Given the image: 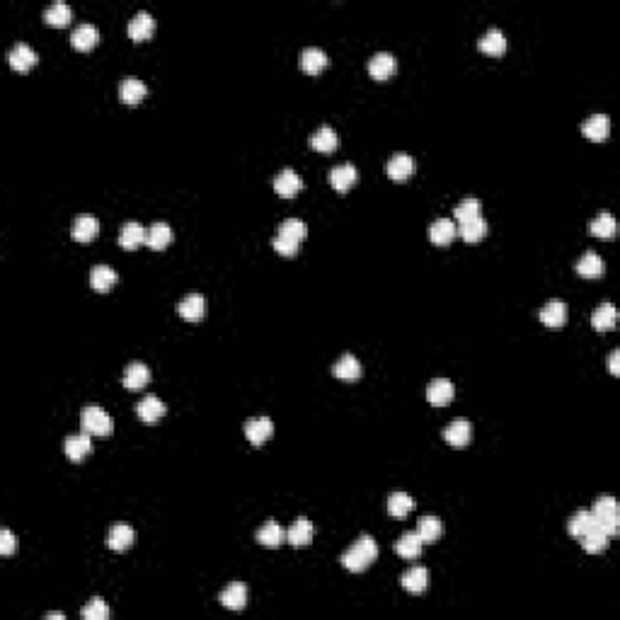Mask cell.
<instances>
[{"label":"cell","instance_id":"13","mask_svg":"<svg viewBox=\"0 0 620 620\" xmlns=\"http://www.w3.org/2000/svg\"><path fill=\"white\" fill-rule=\"evenodd\" d=\"M148 380H150V371L146 364L134 362V364L126 366V371H124V388L126 390H134V393L136 390H144L146 385H148Z\"/></svg>","mask_w":620,"mask_h":620},{"label":"cell","instance_id":"18","mask_svg":"<svg viewBox=\"0 0 620 620\" xmlns=\"http://www.w3.org/2000/svg\"><path fill=\"white\" fill-rule=\"evenodd\" d=\"M98 42H100V34H98V27H93V24H78V29L70 34V44H73V49H78V52H93V49L98 47Z\"/></svg>","mask_w":620,"mask_h":620},{"label":"cell","instance_id":"37","mask_svg":"<svg viewBox=\"0 0 620 620\" xmlns=\"http://www.w3.org/2000/svg\"><path fill=\"white\" fill-rule=\"evenodd\" d=\"M332 373L342 380H357L359 375H362V364H359V359L354 357V354H344V357L332 366Z\"/></svg>","mask_w":620,"mask_h":620},{"label":"cell","instance_id":"41","mask_svg":"<svg viewBox=\"0 0 620 620\" xmlns=\"http://www.w3.org/2000/svg\"><path fill=\"white\" fill-rule=\"evenodd\" d=\"M458 235L463 238L465 242H477V240H482V238L487 235V221H485V218H482V216H477V218H472V221L460 223Z\"/></svg>","mask_w":620,"mask_h":620},{"label":"cell","instance_id":"47","mask_svg":"<svg viewBox=\"0 0 620 620\" xmlns=\"http://www.w3.org/2000/svg\"><path fill=\"white\" fill-rule=\"evenodd\" d=\"M83 618L85 620H107L109 618V608L102 598H93L88 606L83 608Z\"/></svg>","mask_w":620,"mask_h":620},{"label":"cell","instance_id":"30","mask_svg":"<svg viewBox=\"0 0 620 620\" xmlns=\"http://www.w3.org/2000/svg\"><path fill=\"white\" fill-rule=\"evenodd\" d=\"M146 93H148V88H146V83H141L139 78H126L121 80L119 85V98L121 102L126 104H139L141 100L146 98Z\"/></svg>","mask_w":620,"mask_h":620},{"label":"cell","instance_id":"8","mask_svg":"<svg viewBox=\"0 0 620 620\" xmlns=\"http://www.w3.org/2000/svg\"><path fill=\"white\" fill-rule=\"evenodd\" d=\"M272 434H274V424L267 417H255V419L245 421V436L252 446H262Z\"/></svg>","mask_w":620,"mask_h":620},{"label":"cell","instance_id":"21","mask_svg":"<svg viewBox=\"0 0 620 620\" xmlns=\"http://www.w3.org/2000/svg\"><path fill=\"white\" fill-rule=\"evenodd\" d=\"M456 235H458V228H456V223L451 221V218H439V221H434L429 228L431 242H434V245H441V247L449 245Z\"/></svg>","mask_w":620,"mask_h":620},{"label":"cell","instance_id":"15","mask_svg":"<svg viewBox=\"0 0 620 620\" xmlns=\"http://www.w3.org/2000/svg\"><path fill=\"white\" fill-rule=\"evenodd\" d=\"M8 61H10V68L13 70H17V73H27V70L34 68V63H37V54H34L32 47H27V44H15V49L10 52Z\"/></svg>","mask_w":620,"mask_h":620},{"label":"cell","instance_id":"23","mask_svg":"<svg viewBox=\"0 0 620 620\" xmlns=\"http://www.w3.org/2000/svg\"><path fill=\"white\" fill-rule=\"evenodd\" d=\"M400 584H403V589H405V591H410V594L426 591V587H429V569H426V567L408 569V572L403 574V579H400Z\"/></svg>","mask_w":620,"mask_h":620},{"label":"cell","instance_id":"9","mask_svg":"<svg viewBox=\"0 0 620 620\" xmlns=\"http://www.w3.org/2000/svg\"><path fill=\"white\" fill-rule=\"evenodd\" d=\"M395 70H398V61H395L393 54H375L373 59L369 61V73L371 78L375 80H388L395 75Z\"/></svg>","mask_w":620,"mask_h":620},{"label":"cell","instance_id":"38","mask_svg":"<svg viewBox=\"0 0 620 620\" xmlns=\"http://www.w3.org/2000/svg\"><path fill=\"white\" fill-rule=\"evenodd\" d=\"M388 514L395 516V518H405L410 514V511L414 509V499L408 495V492H393V495L388 497Z\"/></svg>","mask_w":620,"mask_h":620},{"label":"cell","instance_id":"10","mask_svg":"<svg viewBox=\"0 0 620 620\" xmlns=\"http://www.w3.org/2000/svg\"><path fill=\"white\" fill-rule=\"evenodd\" d=\"M456 395V388L454 383H451L449 378H436L429 383V388H426V398H429L431 405H436V408H444V405H449L451 400H454Z\"/></svg>","mask_w":620,"mask_h":620},{"label":"cell","instance_id":"4","mask_svg":"<svg viewBox=\"0 0 620 620\" xmlns=\"http://www.w3.org/2000/svg\"><path fill=\"white\" fill-rule=\"evenodd\" d=\"M582 134L587 136L594 144H601V141L608 139L611 134V119L606 114H591L587 121L582 124Z\"/></svg>","mask_w":620,"mask_h":620},{"label":"cell","instance_id":"40","mask_svg":"<svg viewBox=\"0 0 620 620\" xmlns=\"http://www.w3.org/2000/svg\"><path fill=\"white\" fill-rule=\"evenodd\" d=\"M616 218L611 216L608 211H603L601 216H596L591 221V226H589V231H591L594 238H601V240H611L613 235H616Z\"/></svg>","mask_w":620,"mask_h":620},{"label":"cell","instance_id":"5","mask_svg":"<svg viewBox=\"0 0 620 620\" xmlns=\"http://www.w3.org/2000/svg\"><path fill=\"white\" fill-rule=\"evenodd\" d=\"M301 189H303V180L293 170H281L274 177V192H277L281 199H293Z\"/></svg>","mask_w":620,"mask_h":620},{"label":"cell","instance_id":"25","mask_svg":"<svg viewBox=\"0 0 620 620\" xmlns=\"http://www.w3.org/2000/svg\"><path fill=\"white\" fill-rule=\"evenodd\" d=\"M618 323V310L613 303H601L596 310H594L591 315V325L594 330H598V332H608V330H613Z\"/></svg>","mask_w":620,"mask_h":620},{"label":"cell","instance_id":"27","mask_svg":"<svg viewBox=\"0 0 620 620\" xmlns=\"http://www.w3.org/2000/svg\"><path fill=\"white\" fill-rule=\"evenodd\" d=\"M421 545H424V541L417 536V531H410L405 536H400V541L395 543V552L400 557H405V560H417L421 555Z\"/></svg>","mask_w":620,"mask_h":620},{"label":"cell","instance_id":"19","mask_svg":"<svg viewBox=\"0 0 620 620\" xmlns=\"http://www.w3.org/2000/svg\"><path fill=\"white\" fill-rule=\"evenodd\" d=\"M177 310H180V315L185 320H189V323H196V320L204 318L206 313V301L201 293H189V296H185L180 301V306H177Z\"/></svg>","mask_w":620,"mask_h":620},{"label":"cell","instance_id":"31","mask_svg":"<svg viewBox=\"0 0 620 620\" xmlns=\"http://www.w3.org/2000/svg\"><path fill=\"white\" fill-rule=\"evenodd\" d=\"M136 414L144 421H148V424H153V421H157L165 414V403L160 398H155V395H148V398H144L136 405Z\"/></svg>","mask_w":620,"mask_h":620},{"label":"cell","instance_id":"12","mask_svg":"<svg viewBox=\"0 0 620 620\" xmlns=\"http://www.w3.org/2000/svg\"><path fill=\"white\" fill-rule=\"evenodd\" d=\"M357 180H359L357 167L349 165V162L347 165H337L330 170V185H332L337 192H349L354 185H357Z\"/></svg>","mask_w":620,"mask_h":620},{"label":"cell","instance_id":"43","mask_svg":"<svg viewBox=\"0 0 620 620\" xmlns=\"http://www.w3.org/2000/svg\"><path fill=\"white\" fill-rule=\"evenodd\" d=\"M441 521L436 516H421L419 523H417V536L421 538L424 543H434L441 538Z\"/></svg>","mask_w":620,"mask_h":620},{"label":"cell","instance_id":"29","mask_svg":"<svg viewBox=\"0 0 620 620\" xmlns=\"http://www.w3.org/2000/svg\"><path fill=\"white\" fill-rule=\"evenodd\" d=\"M541 320L548 327H562L567 323V306L562 301H548L541 310Z\"/></svg>","mask_w":620,"mask_h":620},{"label":"cell","instance_id":"48","mask_svg":"<svg viewBox=\"0 0 620 620\" xmlns=\"http://www.w3.org/2000/svg\"><path fill=\"white\" fill-rule=\"evenodd\" d=\"M272 245H274V250H277L281 257H293L298 252V245H301V242L293 240V238L281 235V233H277V238H274Z\"/></svg>","mask_w":620,"mask_h":620},{"label":"cell","instance_id":"49","mask_svg":"<svg viewBox=\"0 0 620 620\" xmlns=\"http://www.w3.org/2000/svg\"><path fill=\"white\" fill-rule=\"evenodd\" d=\"M0 552H3V555H13L15 552V536L8 528L0 531Z\"/></svg>","mask_w":620,"mask_h":620},{"label":"cell","instance_id":"26","mask_svg":"<svg viewBox=\"0 0 620 620\" xmlns=\"http://www.w3.org/2000/svg\"><path fill=\"white\" fill-rule=\"evenodd\" d=\"M603 272H606V262H603L596 252H587V255H582V259L577 262V274L584 279H598L603 277Z\"/></svg>","mask_w":620,"mask_h":620},{"label":"cell","instance_id":"1","mask_svg":"<svg viewBox=\"0 0 620 620\" xmlns=\"http://www.w3.org/2000/svg\"><path fill=\"white\" fill-rule=\"evenodd\" d=\"M375 557H378V545H375L373 538L364 536L342 555V565L347 567L349 572H364V569L373 565Z\"/></svg>","mask_w":620,"mask_h":620},{"label":"cell","instance_id":"34","mask_svg":"<svg viewBox=\"0 0 620 620\" xmlns=\"http://www.w3.org/2000/svg\"><path fill=\"white\" fill-rule=\"evenodd\" d=\"M284 538H286V533H284V528L277 521H267L257 531V543L264 548H279L284 543Z\"/></svg>","mask_w":620,"mask_h":620},{"label":"cell","instance_id":"28","mask_svg":"<svg viewBox=\"0 0 620 620\" xmlns=\"http://www.w3.org/2000/svg\"><path fill=\"white\" fill-rule=\"evenodd\" d=\"M337 146L339 139L334 134V129H330V126H323V129H318L310 136V148L318 150V153H332V150H337Z\"/></svg>","mask_w":620,"mask_h":620},{"label":"cell","instance_id":"51","mask_svg":"<svg viewBox=\"0 0 620 620\" xmlns=\"http://www.w3.org/2000/svg\"><path fill=\"white\" fill-rule=\"evenodd\" d=\"M47 618H52V620H56V618H59V620H63L65 616H63V613H49Z\"/></svg>","mask_w":620,"mask_h":620},{"label":"cell","instance_id":"16","mask_svg":"<svg viewBox=\"0 0 620 620\" xmlns=\"http://www.w3.org/2000/svg\"><path fill=\"white\" fill-rule=\"evenodd\" d=\"M155 32V20L148 13H136L129 22V37L134 42H146Z\"/></svg>","mask_w":620,"mask_h":620},{"label":"cell","instance_id":"44","mask_svg":"<svg viewBox=\"0 0 620 620\" xmlns=\"http://www.w3.org/2000/svg\"><path fill=\"white\" fill-rule=\"evenodd\" d=\"M594 523H596V518H594V514L591 511H587V509H582V511H577V514H574L572 518H569V523H567V531H569V536L572 538H582L584 533L589 531V528L594 526Z\"/></svg>","mask_w":620,"mask_h":620},{"label":"cell","instance_id":"46","mask_svg":"<svg viewBox=\"0 0 620 620\" xmlns=\"http://www.w3.org/2000/svg\"><path fill=\"white\" fill-rule=\"evenodd\" d=\"M279 233H281V235L293 238V240L301 242V240H306V235H308V226L301 221V218H286V221H284L281 226H279Z\"/></svg>","mask_w":620,"mask_h":620},{"label":"cell","instance_id":"39","mask_svg":"<svg viewBox=\"0 0 620 620\" xmlns=\"http://www.w3.org/2000/svg\"><path fill=\"white\" fill-rule=\"evenodd\" d=\"M98 231H100L98 218H93V216H80L78 221L73 223V240H78V242H90V240H95Z\"/></svg>","mask_w":620,"mask_h":620},{"label":"cell","instance_id":"14","mask_svg":"<svg viewBox=\"0 0 620 620\" xmlns=\"http://www.w3.org/2000/svg\"><path fill=\"white\" fill-rule=\"evenodd\" d=\"M136 533L134 528L129 526V523H116V526H111L109 536H107V545L111 548V550L116 552H124L131 548V543H134Z\"/></svg>","mask_w":620,"mask_h":620},{"label":"cell","instance_id":"32","mask_svg":"<svg viewBox=\"0 0 620 620\" xmlns=\"http://www.w3.org/2000/svg\"><path fill=\"white\" fill-rule=\"evenodd\" d=\"M477 47H480V52L487 56H502L506 52V39L499 29H487V32L482 34L480 42H477Z\"/></svg>","mask_w":620,"mask_h":620},{"label":"cell","instance_id":"42","mask_svg":"<svg viewBox=\"0 0 620 620\" xmlns=\"http://www.w3.org/2000/svg\"><path fill=\"white\" fill-rule=\"evenodd\" d=\"M70 20H73V13L65 3H54L44 10V22L52 24V27H65Z\"/></svg>","mask_w":620,"mask_h":620},{"label":"cell","instance_id":"24","mask_svg":"<svg viewBox=\"0 0 620 620\" xmlns=\"http://www.w3.org/2000/svg\"><path fill=\"white\" fill-rule=\"evenodd\" d=\"M313 533H315L313 523H310L308 518H298V521L291 523L286 538L293 548H306V545H310V541H313Z\"/></svg>","mask_w":620,"mask_h":620},{"label":"cell","instance_id":"20","mask_svg":"<svg viewBox=\"0 0 620 620\" xmlns=\"http://www.w3.org/2000/svg\"><path fill=\"white\" fill-rule=\"evenodd\" d=\"M327 63H330L327 54L318 47H310L301 54V68H303V73H308V75L323 73V70L327 68Z\"/></svg>","mask_w":620,"mask_h":620},{"label":"cell","instance_id":"35","mask_svg":"<svg viewBox=\"0 0 620 620\" xmlns=\"http://www.w3.org/2000/svg\"><path fill=\"white\" fill-rule=\"evenodd\" d=\"M90 284H93V288L100 293L109 291L116 284V272L111 267H107V264H98V267H93V272H90Z\"/></svg>","mask_w":620,"mask_h":620},{"label":"cell","instance_id":"17","mask_svg":"<svg viewBox=\"0 0 620 620\" xmlns=\"http://www.w3.org/2000/svg\"><path fill=\"white\" fill-rule=\"evenodd\" d=\"M146 238H148V231H146L141 223L129 221L119 233V245L124 247V250H136L139 245H144Z\"/></svg>","mask_w":620,"mask_h":620},{"label":"cell","instance_id":"6","mask_svg":"<svg viewBox=\"0 0 620 620\" xmlns=\"http://www.w3.org/2000/svg\"><path fill=\"white\" fill-rule=\"evenodd\" d=\"M385 175H388L390 180H395V182L410 180V177L414 175V160H412V155H408V153L393 155L388 160V165H385Z\"/></svg>","mask_w":620,"mask_h":620},{"label":"cell","instance_id":"50","mask_svg":"<svg viewBox=\"0 0 620 620\" xmlns=\"http://www.w3.org/2000/svg\"><path fill=\"white\" fill-rule=\"evenodd\" d=\"M608 371H611V375L620 373V352H618V349L611 354V359H608Z\"/></svg>","mask_w":620,"mask_h":620},{"label":"cell","instance_id":"11","mask_svg":"<svg viewBox=\"0 0 620 620\" xmlns=\"http://www.w3.org/2000/svg\"><path fill=\"white\" fill-rule=\"evenodd\" d=\"M63 451H65V456L73 460V463H80V460H83L85 456L93 451V441H90V434H88V431H83V434L68 436V439H65V444H63Z\"/></svg>","mask_w":620,"mask_h":620},{"label":"cell","instance_id":"7","mask_svg":"<svg viewBox=\"0 0 620 620\" xmlns=\"http://www.w3.org/2000/svg\"><path fill=\"white\" fill-rule=\"evenodd\" d=\"M470 436H472V426L467 419H454L444 429L446 444H451L454 449H465V446L470 444Z\"/></svg>","mask_w":620,"mask_h":620},{"label":"cell","instance_id":"36","mask_svg":"<svg viewBox=\"0 0 620 620\" xmlns=\"http://www.w3.org/2000/svg\"><path fill=\"white\" fill-rule=\"evenodd\" d=\"M170 240H172V231H170V226H167V223L157 221L148 228L146 245H148L150 250H165V247L170 245Z\"/></svg>","mask_w":620,"mask_h":620},{"label":"cell","instance_id":"22","mask_svg":"<svg viewBox=\"0 0 620 620\" xmlns=\"http://www.w3.org/2000/svg\"><path fill=\"white\" fill-rule=\"evenodd\" d=\"M218 601H221L226 608H231V611H240V608H245V603H247V587L240 582H233L231 587L223 589Z\"/></svg>","mask_w":620,"mask_h":620},{"label":"cell","instance_id":"2","mask_svg":"<svg viewBox=\"0 0 620 620\" xmlns=\"http://www.w3.org/2000/svg\"><path fill=\"white\" fill-rule=\"evenodd\" d=\"M594 518H596L598 528H601L603 533H606L608 538L618 536L620 531V516H618V502L616 497L606 495V497H598L596 504H594L591 509Z\"/></svg>","mask_w":620,"mask_h":620},{"label":"cell","instance_id":"3","mask_svg":"<svg viewBox=\"0 0 620 620\" xmlns=\"http://www.w3.org/2000/svg\"><path fill=\"white\" fill-rule=\"evenodd\" d=\"M80 426H83V431H88L90 436H109L114 424H111V417L107 414L102 408L88 405V408H83V412H80Z\"/></svg>","mask_w":620,"mask_h":620},{"label":"cell","instance_id":"33","mask_svg":"<svg viewBox=\"0 0 620 620\" xmlns=\"http://www.w3.org/2000/svg\"><path fill=\"white\" fill-rule=\"evenodd\" d=\"M579 541H582V548L587 552H591V555H596V552H603L608 548V541H611V538L606 536V533L601 531V528H598V523H594L591 528H589L587 533H584L582 538H579Z\"/></svg>","mask_w":620,"mask_h":620},{"label":"cell","instance_id":"45","mask_svg":"<svg viewBox=\"0 0 620 620\" xmlns=\"http://www.w3.org/2000/svg\"><path fill=\"white\" fill-rule=\"evenodd\" d=\"M482 213V204H480V199H463L460 201L458 206H456V211H454V218L458 223H465V221H472V218H477Z\"/></svg>","mask_w":620,"mask_h":620}]
</instances>
